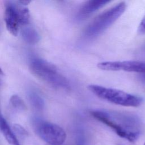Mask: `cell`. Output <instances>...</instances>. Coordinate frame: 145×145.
<instances>
[{"instance_id":"1","label":"cell","mask_w":145,"mask_h":145,"mask_svg":"<svg viewBox=\"0 0 145 145\" xmlns=\"http://www.w3.org/2000/svg\"><path fill=\"white\" fill-rule=\"evenodd\" d=\"M95 119L113 130L117 135L135 142L140 133V122L136 116L126 113L96 110L90 112Z\"/></svg>"},{"instance_id":"2","label":"cell","mask_w":145,"mask_h":145,"mask_svg":"<svg viewBox=\"0 0 145 145\" xmlns=\"http://www.w3.org/2000/svg\"><path fill=\"white\" fill-rule=\"evenodd\" d=\"M31 72L36 78L58 89L69 90L70 84L68 79L61 74L56 66L41 58H32L29 64Z\"/></svg>"},{"instance_id":"3","label":"cell","mask_w":145,"mask_h":145,"mask_svg":"<svg viewBox=\"0 0 145 145\" xmlns=\"http://www.w3.org/2000/svg\"><path fill=\"white\" fill-rule=\"evenodd\" d=\"M88 89L96 96L109 103L124 106L138 107L143 102L142 97L123 91L105 87L97 84H90Z\"/></svg>"},{"instance_id":"4","label":"cell","mask_w":145,"mask_h":145,"mask_svg":"<svg viewBox=\"0 0 145 145\" xmlns=\"http://www.w3.org/2000/svg\"><path fill=\"white\" fill-rule=\"evenodd\" d=\"M126 8L125 2H121L103 11L95 17L86 27L84 34L94 37L103 33L124 12Z\"/></svg>"},{"instance_id":"5","label":"cell","mask_w":145,"mask_h":145,"mask_svg":"<svg viewBox=\"0 0 145 145\" xmlns=\"http://www.w3.org/2000/svg\"><path fill=\"white\" fill-rule=\"evenodd\" d=\"M33 126L39 137L50 145H61L66 140V132L57 124L37 120L35 121Z\"/></svg>"},{"instance_id":"6","label":"cell","mask_w":145,"mask_h":145,"mask_svg":"<svg viewBox=\"0 0 145 145\" xmlns=\"http://www.w3.org/2000/svg\"><path fill=\"white\" fill-rule=\"evenodd\" d=\"M99 69L106 71H125L145 73V62L138 61H105L97 63Z\"/></svg>"},{"instance_id":"7","label":"cell","mask_w":145,"mask_h":145,"mask_svg":"<svg viewBox=\"0 0 145 145\" xmlns=\"http://www.w3.org/2000/svg\"><path fill=\"white\" fill-rule=\"evenodd\" d=\"M5 22L8 31L13 36H17L20 25L18 8L11 3H8L5 11Z\"/></svg>"},{"instance_id":"8","label":"cell","mask_w":145,"mask_h":145,"mask_svg":"<svg viewBox=\"0 0 145 145\" xmlns=\"http://www.w3.org/2000/svg\"><path fill=\"white\" fill-rule=\"evenodd\" d=\"M110 1L106 0H92L85 2L79 11V15L80 17H85L91 13L104 6Z\"/></svg>"},{"instance_id":"9","label":"cell","mask_w":145,"mask_h":145,"mask_svg":"<svg viewBox=\"0 0 145 145\" xmlns=\"http://www.w3.org/2000/svg\"><path fill=\"white\" fill-rule=\"evenodd\" d=\"M0 127L1 133L8 143L11 145H20L17 138L2 115L0 118Z\"/></svg>"},{"instance_id":"10","label":"cell","mask_w":145,"mask_h":145,"mask_svg":"<svg viewBox=\"0 0 145 145\" xmlns=\"http://www.w3.org/2000/svg\"><path fill=\"white\" fill-rule=\"evenodd\" d=\"M22 36L23 39L30 44H36L40 39L37 31L30 26L24 27L22 30Z\"/></svg>"},{"instance_id":"11","label":"cell","mask_w":145,"mask_h":145,"mask_svg":"<svg viewBox=\"0 0 145 145\" xmlns=\"http://www.w3.org/2000/svg\"><path fill=\"white\" fill-rule=\"evenodd\" d=\"M31 104L37 110H41L44 107V100L43 98L35 91H30L28 94Z\"/></svg>"},{"instance_id":"12","label":"cell","mask_w":145,"mask_h":145,"mask_svg":"<svg viewBox=\"0 0 145 145\" xmlns=\"http://www.w3.org/2000/svg\"><path fill=\"white\" fill-rule=\"evenodd\" d=\"M18 14L20 25H28L30 20V14L28 8L26 7H22L18 8Z\"/></svg>"},{"instance_id":"13","label":"cell","mask_w":145,"mask_h":145,"mask_svg":"<svg viewBox=\"0 0 145 145\" xmlns=\"http://www.w3.org/2000/svg\"><path fill=\"white\" fill-rule=\"evenodd\" d=\"M10 101L12 105L19 110L26 109L27 106L23 99L17 95H13L10 97Z\"/></svg>"},{"instance_id":"14","label":"cell","mask_w":145,"mask_h":145,"mask_svg":"<svg viewBox=\"0 0 145 145\" xmlns=\"http://www.w3.org/2000/svg\"><path fill=\"white\" fill-rule=\"evenodd\" d=\"M138 33L139 35L145 34V15L143 17L138 25Z\"/></svg>"},{"instance_id":"15","label":"cell","mask_w":145,"mask_h":145,"mask_svg":"<svg viewBox=\"0 0 145 145\" xmlns=\"http://www.w3.org/2000/svg\"><path fill=\"white\" fill-rule=\"evenodd\" d=\"M31 2V1H28V0H22V1H18V3H19L21 5H23V6H25L28 5L29 3Z\"/></svg>"},{"instance_id":"16","label":"cell","mask_w":145,"mask_h":145,"mask_svg":"<svg viewBox=\"0 0 145 145\" xmlns=\"http://www.w3.org/2000/svg\"><path fill=\"white\" fill-rule=\"evenodd\" d=\"M144 145H145V143H144Z\"/></svg>"}]
</instances>
